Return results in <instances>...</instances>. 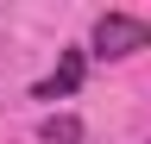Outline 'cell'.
Segmentation results:
<instances>
[{
  "mask_svg": "<svg viewBox=\"0 0 151 144\" xmlns=\"http://www.w3.org/2000/svg\"><path fill=\"white\" fill-rule=\"evenodd\" d=\"M88 44H94V57L120 63V57L151 50V25L139 19V13H101V19H94V31H88Z\"/></svg>",
  "mask_w": 151,
  "mask_h": 144,
  "instance_id": "obj_1",
  "label": "cell"
},
{
  "mask_svg": "<svg viewBox=\"0 0 151 144\" xmlns=\"http://www.w3.org/2000/svg\"><path fill=\"white\" fill-rule=\"evenodd\" d=\"M82 75H88V50H63V57H57V69L32 88V94H38V100H63V94H76V88H82Z\"/></svg>",
  "mask_w": 151,
  "mask_h": 144,
  "instance_id": "obj_2",
  "label": "cell"
},
{
  "mask_svg": "<svg viewBox=\"0 0 151 144\" xmlns=\"http://www.w3.org/2000/svg\"><path fill=\"white\" fill-rule=\"evenodd\" d=\"M38 138L44 144H82V119L76 113H50L44 125H38Z\"/></svg>",
  "mask_w": 151,
  "mask_h": 144,
  "instance_id": "obj_3",
  "label": "cell"
}]
</instances>
